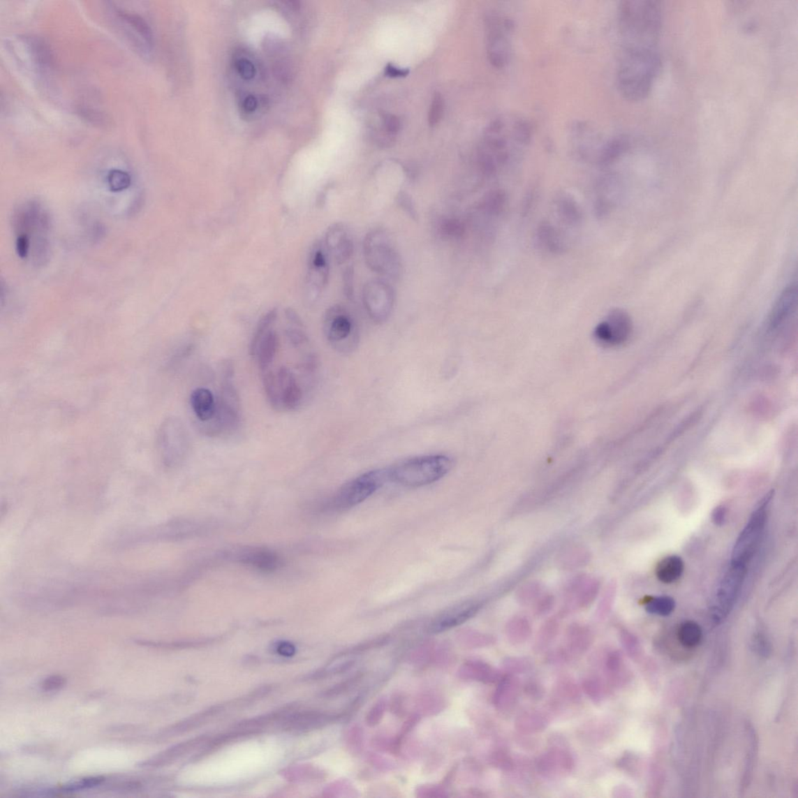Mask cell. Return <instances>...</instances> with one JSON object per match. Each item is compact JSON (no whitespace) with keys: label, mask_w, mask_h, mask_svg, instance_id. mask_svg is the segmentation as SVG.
<instances>
[{"label":"cell","mask_w":798,"mask_h":798,"mask_svg":"<svg viewBox=\"0 0 798 798\" xmlns=\"http://www.w3.org/2000/svg\"><path fill=\"white\" fill-rule=\"evenodd\" d=\"M532 125L515 112L501 114L482 134L479 158L482 169L494 173L520 157L531 145Z\"/></svg>","instance_id":"obj_1"},{"label":"cell","mask_w":798,"mask_h":798,"mask_svg":"<svg viewBox=\"0 0 798 798\" xmlns=\"http://www.w3.org/2000/svg\"><path fill=\"white\" fill-rule=\"evenodd\" d=\"M663 6L656 0H628L618 10L621 48L658 50Z\"/></svg>","instance_id":"obj_2"},{"label":"cell","mask_w":798,"mask_h":798,"mask_svg":"<svg viewBox=\"0 0 798 798\" xmlns=\"http://www.w3.org/2000/svg\"><path fill=\"white\" fill-rule=\"evenodd\" d=\"M659 50L621 48L616 69V85L621 96L629 102L648 97L661 70Z\"/></svg>","instance_id":"obj_3"},{"label":"cell","mask_w":798,"mask_h":798,"mask_svg":"<svg viewBox=\"0 0 798 798\" xmlns=\"http://www.w3.org/2000/svg\"><path fill=\"white\" fill-rule=\"evenodd\" d=\"M453 466L454 460L445 455L420 456L389 468L388 477L402 486L424 487L445 477Z\"/></svg>","instance_id":"obj_4"},{"label":"cell","mask_w":798,"mask_h":798,"mask_svg":"<svg viewBox=\"0 0 798 798\" xmlns=\"http://www.w3.org/2000/svg\"><path fill=\"white\" fill-rule=\"evenodd\" d=\"M363 252L365 263L371 271L392 279L400 277L402 264L399 253L385 231L378 229L367 233Z\"/></svg>","instance_id":"obj_5"},{"label":"cell","mask_w":798,"mask_h":798,"mask_svg":"<svg viewBox=\"0 0 798 798\" xmlns=\"http://www.w3.org/2000/svg\"><path fill=\"white\" fill-rule=\"evenodd\" d=\"M487 55L494 68L504 69L513 52V20L504 13H491L485 19Z\"/></svg>","instance_id":"obj_6"},{"label":"cell","mask_w":798,"mask_h":798,"mask_svg":"<svg viewBox=\"0 0 798 798\" xmlns=\"http://www.w3.org/2000/svg\"><path fill=\"white\" fill-rule=\"evenodd\" d=\"M389 480L388 469H376L362 474L341 487L330 502L337 512L348 510L376 492Z\"/></svg>","instance_id":"obj_7"},{"label":"cell","mask_w":798,"mask_h":798,"mask_svg":"<svg viewBox=\"0 0 798 798\" xmlns=\"http://www.w3.org/2000/svg\"><path fill=\"white\" fill-rule=\"evenodd\" d=\"M324 332L330 343L338 351L350 353L359 341L357 322L343 306L334 305L325 314Z\"/></svg>","instance_id":"obj_8"},{"label":"cell","mask_w":798,"mask_h":798,"mask_svg":"<svg viewBox=\"0 0 798 798\" xmlns=\"http://www.w3.org/2000/svg\"><path fill=\"white\" fill-rule=\"evenodd\" d=\"M158 451L164 465L175 467L186 459L191 448V441L184 422L177 418L166 419L160 427Z\"/></svg>","instance_id":"obj_9"},{"label":"cell","mask_w":798,"mask_h":798,"mask_svg":"<svg viewBox=\"0 0 798 798\" xmlns=\"http://www.w3.org/2000/svg\"><path fill=\"white\" fill-rule=\"evenodd\" d=\"M770 498L771 494H768L762 500L737 539L732 555V564L747 566L753 558L765 529Z\"/></svg>","instance_id":"obj_10"},{"label":"cell","mask_w":798,"mask_h":798,"mask_svg":"<svg viewBox=\"0 0 798 798\" xmlns=\"http://www.w3.org/2000/svg\"><path fill=\"white\" fill-rule=\"evenodd\" d=\"M240 401L232 378H222L216 415L211 427L206 431L209 435L236 431L240 422Z\"/></svg>","instance_id":"obj_11"},{"label":"cell","mask_w":798,"mask_h":798,"mask_svg":"<svg viewBox=\"0 0 798 798\" xmlns=\"http://www.w3.org/2000/svg\"><path fill=\"white\" fill-rule=\"evenodd\" d=\"M571 146L579 157L596 161L602 165L613 138H605V134L593 125L576 123L571 130Z\"/></svg>","instance_id":"obj_12"},{"label":"cell","mask_w":798,"mask_h":798,"mask_svg":"<svg viewBox=\"0 0 798 798\" xmlns=\"http://www.w3.org/2000/svg\"><path fill=\"white\" fill-rule=\"evenodd\" d=\"M362 300L369 317L377 324L390 318L395 303L392 286L382 279H371L364 285Z\"/></svg>","instance_id":"obj_13"},{"label":"cell","mask_w":798,"mask_h":798,"mask_svg":"<svg viewBox=\"0 0 798 798\" xmlns=\"http://www.w3.org/2000/svg\"><path fill=\"white\" fill-rule=\"evenodd\" d=\"M330 260L323 241H316L308 258L306 279V297L311 303L319 300L330 281Z\"/></svg>","instance_id":"obj_14"},{"label":"cell","mask_w":798,"mask_h":798,"mask_svg":"<svg viewBox=\"0 0 798 798\" xmlns=\"http://www.w3.org/2000/svg\"><path fill=\"white\" fill-rule=\"evenodd\" d=\"M746 574V566L730 563V568L724 574L717 589L713 610L715 621H720L725 619L732 609L741 593Z\"/></svg>","instance_id":"obj_15"},{"label":"cell","mask_w":798,"mask_h":798,"mask_svg":"<svg viewBox=\"0 0 798 798\" xmlns=\"http://www.w3.org/2000/svg\"><path fill=\"white\" fill-rule=\"evenodd\" d=\"M632 331V320L628 314L619 309L608 314L605 320L596 327L595 334L600 343L607 345L622 343Z\"/></svg>","instance_id":"obj_16"},{"label":"cell","mask_w":798,"mask_h":798,"mask_svg":"<svg viewBox=\"0 0 798 798\" xmlns=\"http://www.w3.org/2000/svg\"><path fill=\"white\" fill-rule=\"evenodd\" d=\"M323 242L331 260L337 265H343L351 259L354 252L353 237L343 223H334L328 228Z\"/></svg>","instance_id":"obj_17"},{"label":"cell","mask_w":798,"mask_h":798,"mask_svg":"<svg viewBox=\"0 0 798 798\" xmlns=\"http://www.w3.org/2000/svg\"><path fill=\"white\" fill-rule=\"evenodd\" d=\"M479 608L478 603L473 602L462 603L448 608L435 618L429 629L432 633L445 632L471 619Z\"/></svg>","instance_id":"obj_18"},{"label":"cell","mask_w":798,"mask_h":798,"mask_svg":"<svg viewBox=\"0 0 798 798\" xmlns=\"http://www.w3.org/2000/svg\"><path fill=\"white\" fill-rule=\"evenodd\" d=\"M276 375L281 406L288 411H297L303 401V392L296 378L286 367H281Z\"/></svg>","instance_id":"obj_19"},{"label":"cell","mask_w":798,"mask_h":798,"mask_svg":"<svg viewBox=\"0 0 798 798\" xmlns=\"http://www.w3.org/2000/svg\"><path fill=\"white\" fill-rule=\"evenodd\" d=\"M192 410L199 421L207 422L212 420L216 413L217 402L209 389L198 387L191 394Z\"/></svg>","instance_id":"obj_20"},{"label":"cell","mask_w":798,"mask_h":798,"mask_svg":"<svg viewBox=\"0 0 798 798\" xmlns=\"http://www.w3.org/2000/svg\"><path fill=\"white\" fill-rule=\"evenodd\" d=\"M797 287L790 285L783 290L770 313V324L776 327L782 323L795 309L797 304Z\"/></svg>","instance_id":"obj_21"},{"label":"cell","mask_w":798,"mask_h":798,"mask_svg":"<svg viewBox=\"0 0 798 798\" xmlns=\"http://www.w3.org/2000/svg\"><path fill=\"white\" fill-rule=\"evenodd\" d=\"M117 17L124 25L128 27V30L138 34L147 46L153 45V32L146 20L138 13L127 11L122 8H114Z\"/></svg>","instance_id":"obj_22"},{"label":"cell","mask_w":798,"mask_h":798,"mask_svg":"<svg viewBox=\"0 0 798 798\" xmlns=\"http://www.w3.org/2000/svg\"><path fill=\"white\" fill-rule=\"evenodd\" d=\"M279 338L278 334L270 330L265 335L258 346L257 357L258 367L260 371L265 372L273 363L276 357L279 348Z\"/></svg>","instance_id":"obj_23"},{"label":"cell","mask_w":798,"mask_h":798,"mask_svg":"<svg viewBox=\"0 0 798 798\" xmlns=\"http://www.w3.org/2000/svg\"><path fill=\"white\" fill-rule=\"evenodd\" d=\"M685 569V564L679 556H668L661 560L656 568L657 579L665 584L679 580Z\"/></svg>","instance_id":"obj_24"},{"label":"cell","mask_w":798,"mask_h":798,"mask_svg":"<svg viewBox=\"0 0 798 798\" xmlns=\"http://www.w3.org/2000/svg\"><path fill=\"white\" fill-rule=\"evenodd\" d=\"M241 561L263 571H272L279 565V559L276 554L260 549L244 553Z\"/></svg>","instance_id":"obj_25"},{"label":"cell","mask_w":798,"mask_h":798,"mask_svg":"<svg viewBox=\"0 0 798 798\" xmlns=\"http://www.w3.org/2000/svg\"><path fill=\"white\" fill-rule=\"evenodd\" d=\"M25 44L28 45L33 59L40 68L45 70L51 68L53 65L52 52L43 39L33 36L26 37Z\"/></svg>","instance_id":"obj_26"},{"label":"cell","mask_w":798,"mask_h":798,"mask_svg":"<svg viewBox=\"0 0 798 798\" xmlns=\"http://www.w3.org/2000/svg\"><path fill=\"white\" fill-rule=\"evenodd\" d=\"M538 236L540 244L547 251L560 252L564 249L565 244L561 234L551 225L541 226Z\"/></svg>","instance_id":"obj_27"},{"label":"cell","mask_w":798,"mask_h":798,"mask_svg":"<svg viewBox=\"0 0 798 798\" xmlns=\"http://www.w3.org/2000/svg\"><path fill=\"white\" fill-rule=\"evenodd\" d=\"M677 636L684 646L695 648L702 641V628L696 622L688 621L681 623Z\"/></svg>","instance_id":"obj_28"},{"label":"cell","mask_w":798,"mask_h":798,"mask_svg":"<svg viewBox=\"0 0 798 798\" xmlns=\"http://www.w3.org/2000/svg\"><path fill=\"white\" fill-rule=\"evenodd\" d=\"M277 317L278 311L273 309L267 312L265 316L260 320L256 332H254L251 341L250 354L251 357H256L260 341L263 340L265 335L271 330L270 328L274 324V322H276Z\"/></svg>","instance_id":"obj_29"},{"label":"cell","mask_w":798,"mask_h":798,"mask_svg":"<svg viewBox=\"0 0 798 798\" xmlns=\"http://www.w3.org/2000/svg\"><path fill=\"white\" fill-rule=\"evenodd\" d=\"M263 386L266 398L273 410L276 411L283 410L277 375L272 371L267 370L264 372Z\"/></svg>","instance_id":"obj_30"},{"label":"cell","mask_w":798,"mask_h":798,"mask_svg":"<svg viewBox=\"0 0 798 798\" xmlns=\"http://www.w3.org/2000/svg\"><path fill=\"white\" fill-rule=\"evenodd\" d=\"M675 602L673 598L667 596H657L650 598L646 602V609L651 614L668 616L674 612Z\"/></svg>","instance_id":"obj_31"},{"label":"cell","mask_w":798,"mask_h":798,"mask_svg":"<svg viewBox=\"0 0 798 798\" xmlns=\"http://www.w3.org/2000/svg\"><path fill=\"white\" fill-rule=\"evenodd\" d=\"M559 212L562 219L569 224H577L582 219L579 207L570 198L566 197L560 200Z\"/></svg>","instance_id":"obj_32"},{"label":"cell","mask_w":798,"mask_h":798,"mask_svg":"<svg viewBox=\"0 0 798 798\" xmlns=\"http://www.w3.org/2000/svg\"><path fill=\"white\" fill-rule=\"evenodd\" d=\"M107 182L112 192H122L131 185V177L128 172L121 170H112L107 176Z\"/></svg>","instance_id":"obj_33"},{"label":"cell","mask_w":798,"mask_h":798,"mask_svg":"<svg viewBox=\"0 0 798 798\" xmlns=\"http://www.w3.org/2000/svg\"><path fill=\"white\" fill-rule=\"evenodd\" d=\"M444 99L438 92H436L432 99L430 111H429V124L431 126L438 124L443 115Z\"/></svg>","instance_id":"obj_34"},{"label":"cell","mask_w":798,"mask_h":798,"mask_svg":"<svg viewBox=\"0 0 798 798\" xmlns=\"http://www.w3.org/2000/svg\"><path fill=\"white\" fill-rule=\"evenodd\" d=\"M440 230L444 236L455 238L461 237L464 234V227L457 219H446L442 221L440 225Z\"/></svg>","instance_id":"obj_35"},{"label":"cell","mask_w":798,"mask_h":798,"mask_svg":"<svg viewBox=\"0 0 798 798\" xmlns=\"http://www.w3.org/2000/svg\"><path fill=\"white\" fill-rule=\"evenodd\" d=\"M235 67L239 76L246 80H250L256 75V68L249 59L240 58L235 61Z\"/></svg>","instance_id":"obj_36"},{"label":"cell","mask_w":798,"mask_h":798,"mask_svg":"<svg viewBox=\"0 0 798 798\" xmlns=\"http://www.w3.org/2000/svg\"><path fill=\"white\" fill-rule=\"evenodd\" d=\"M300 327H291L286 330V337L291 345L298 348L309 343L306 334Z\"/></svg>","instance_id":"obj_37"},{"label":"cell","mask_w":798,"mask_h":798,"mask_svg":"<svg viewBox=\"0 0 798 798\" xmlns=\"http://www.w3.org/2000/svg\"><path fill=\"white\" fill-rule=\"evenodd\" d=\"M103 781L104 778L103 777L87 778V779H84L79 782L71 783L69 784V785L65 786L64 790L66 791H76L82 789L90 788L99 785V784L102 783Z\"/></svg>","instance_id":"obj_38"},{"label":"cell","mask_w":798,"mask_h":798,"mask_svg":"<svg viewBox=\"0 0 798 798\" xmlns=\"http://www.w3.org/2000/svg\"><path fill=\"white\" fill-rule=\"evenodd\" d=\"M31 246V239L29 235L18 234L16 240V251L19 258L25 259L28 258Z\"/></svg>","instance_id":"obj_39"},{"label":"cell","mask_w":798,"mask_h":798,"mask_svg":"<svg viewBox=\"0 0 798 798\" xmlns=\"http://www.w3.org/2000/svg\"><path fill=\"white\" fill-rule=\"evenodd\" d=\"M78 112L80 114V116L87 120H89V121L93 124H107L106 118L103 115L102 113H100L99 112H96L95 110L88 108H82V107H80Z\"/></svg>","instance_id":"obj_40"},{"label":"cell","mask_w":798,"mask_h":798,"mask_svg":"<svg viewBox=\"0 0 798 798\" xmlns=\"http://www.w3.org/2000/svg\"><path fill=\"white\" fill-rule=\"evenodd\" d=\"M65 683L64 677L59 675L51 676L43 681V688L45 690H54L61 688Z\"/></svg>","instance_id":"obj_41"},{"label":"cell","mask_w":798,"mask_h":798,"mask_svg":"<svg viewBox=\"0 0 798 798\" xmlns=\"http://www.w3.org/2000/svg\"><path fill=\"white\" fill-rule=\"evenodd\" d=\"M385 130L390 133H397L400 128V121L397 117L392 114H386L384 117Z\"/></svg>","instance_id":"obj_42"},{"label":"cell","mask_w":798,"mask_h":798,"mask_svg":"<svg viewBox=\"0 0 798 798\" xmlns=\"http://www.w3.org/2000/svg\"><path fill=\"white\" fill-rule=\"evenodd\" d=\"M276 652L280 656L290 657L296 654V647L292 643L288 642H280L276 646Z\"/></svg>","instance_id":"obj_43"},{"label":"cell","mask_w":798,"mask_h":798,"mask_svg":"<svg viewBox=\"0 0 798 798\" xmlns=\"http://www.w3.org/2000/svg\"><path fill=\"white\" fill-rule=\"evenodd\" d=\"M242 110L245 113H252L256 112L258 106V98L252 95L246 96L242 103Z\"/></svg>","instance_id":"obj_44"},{"label":"cell","mask_w":798,"mask_h":798,"mask_svg":"<svg viewBox=\"0 0 798 798\" xmlns=\"http://www.w3.org/2000/svg\"><path fill=\"white\" fill-rule=\"evenodd\" d=\"M408 69H400L392 64H387L385 68L387 76L390 77H404L408 75Z\"/></svg>","instance_id":"obj_45"},{"label":"cell","mask_w":798,"mask_h":798,"mask_svg":"<svg viewBox=\"0 0 798 798\" xmlns=\"http://www.w3.org/2000/svg\"><path fill=\"white\" fill-rule=\"evenodd\" d=\"M727 515L726 508L723 506L716 508L713 512V520L716 525L721 526L725 521Z\"/></svg>","instance_id":"obj_46"},{"label":"cell","mask_w":798,"mask_h":798,"mask_svg":"<svg viewBox=\"0 0 798 798\" xmlns=\"http://www.w3.org/2000/svg\"><path fill=\"white\" fill-rule=\"evenodd\" d=\"M286 316L287 320L290 321L292 325L300 327H304L303 321H302L297 313L291 309V308H288V309L286 311Z\"/></svg>","instance_id":"obj_47"},{"label":"cell","mask_w":798,"mask_h":798,"mask_svg":"<svg viewBox=\"0 0 798 798\" xmlns=\"http://www.w3.org/2000/svg\"><path fill=\"white\" fill-rule=\"evenodd\" d=\"M399 199L401 207L406 209L408 212H410L411 216H415V213L411 198L407 196L406 193H401L400 194Z\"/></svg>","instance_id":"obj_48"},{"label":"cell","mask_w":798,"mask_h":798,"mask_svg":"<svg viewBox=\"0 0 798 798\" xmlns=\"http://www.w3.org/2000/svg\"><path fill=\"white\" fill-rule=\"evenodd\" d=\"M353 270L348 268L344 274L345 290L348 297L352 296L353 293Z\"/></svg>","instance_id":"obj_49"}]
</instances>
